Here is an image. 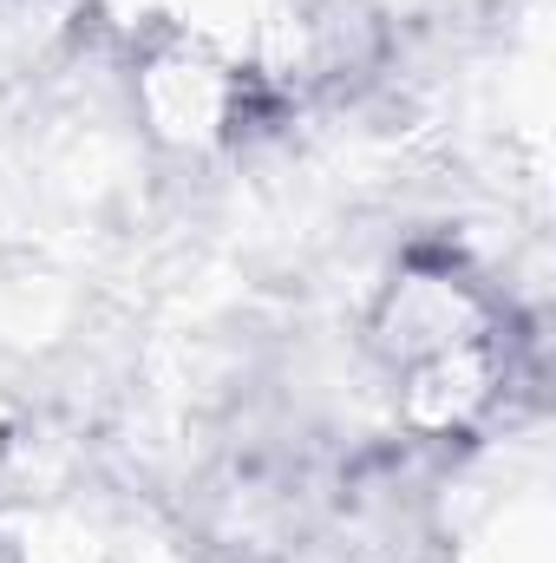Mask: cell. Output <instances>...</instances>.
<instances>
[{
    "label": "cell",
    "mask_w": 556,
    "mask_h": 563,
    "mask_svg": "<svg viewBox=\"0 0 556 563\" xmlns=\"http://www.w3.org/2000/svg\"><path fill=\"white\" fill-rule=\"evenodd\" d=\"M374 361L387 367L393 413L419 439H471L504 407L511 321L452 263H413L374 308Z\"/></svg>",
    "instance_id": "6da1fadb"
}]
</instances>
